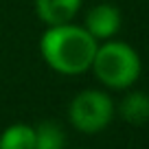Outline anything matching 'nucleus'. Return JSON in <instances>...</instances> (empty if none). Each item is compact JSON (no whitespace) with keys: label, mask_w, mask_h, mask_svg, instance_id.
Returning a JSON list of instances; mask_svg holds the SVG:
<instances>
[{"label":"nucleus","mask_w":149,"mask_h":149,"mask_svg":"<svg viewBox=\"0 0 149 149\" xmlns=\"http://www.w3.org/2000/svg\"><path fill=\"white\" fill-rule=\"evenodd\" d=\"M66 136L53 121H44L35 127V149H64Z\"/></svg>","instance_id":"obj_8"},{"label":"nucleus","mask_w":149,"mask_h":149,"mask_svg":"<svg viewBox=\"0 0 149 149\" xmlns=\"http://www.w3.org/2000/svg\"><path fill=\"white\" fill-rule=\"evenodd\" d=\"M70 123L84 134H97L110 125L114 116V103L101 90H84L72 99L68 110Z\"/></svg>","instance_id":"obj_3"},{"label":"nucleus","mask_w":149,"mask_h":149,"mask_svg":"<svg viewBox=\"0 0 149 149\" xmlns=\"http://www.w3.org/2000/svg\"><path fill=\"white\" fill-rule=\"evenodd\" d=\"M92 72L103 86L112 90H125L134 86L140 77V57L130 44L118 40H107L105 44L97 46L92 59Z\"/></svg>","instance_id":"obj_2"},{"label":"nucleus","mask_w":149,"mask_h":149,"mask_svg":"<svg viewBox=\"0 0 149 149\" xmlns=\"http://www.w3.org/2000/svg\"><path fill=\"white\" fill-rule=\"evenodd\" d=\"M97 40L84 26L68 22L48 26L40 37V53L53 70L61 74H81L92 66Z\"/></svg>","instance_id":"obj_1"},{"label":"nucleus","mask_w":149,"mask_h":149,"mask_svg":"<svg viewBox=\"0 0 149 149\" xmlns=\"http://www.w3.org/2000/svg\"><path fill=\"white\" fill-rule=\"evenodd\" d=\"M0 149H35V127L15 123L0 134Z\"/></svg>","instance_id":"obj_7"},{"label":"nucleus","mask_w":149,"mask_h":149,"mask_svg":"<svg viewBox=\"0 0 149 149\" xmlns=\"http://www.w3.org/2000/svg\"><path fill=\"white\" fill-rule=\"evenodd\" d=\"M118 112L123 121H127L130 125H145L149 121V94L138 92V90L125 94L118 105Z\"/></svg>","instance_id":"obj_6"},{"label":"nucleus","mask_w":149,"mask_h":149,"mask_svg":"<svg viewBox=\"0 0 149 149\" xmlns=\"http://www.w3.org/2000/svg\"><path fill=\"white\" fill-rule=\"evenodd\" d=\"M81 9V0H35L37 18L46 26L68 24Z\"/></svg>","instance_id":"obj_5"},{"label":"nucleus","mask_w":149,"mask_h":149,"mask_svg":"<svg viewBox=\"0 0 149 149\" xmlns=\"http://www.w3.org/2000/svg\"><path fill=\"white\" fill-rule=\"evenodd\" d=\"M84 29L97 42L99 40H112L118 33V29H121V11H118V7L110 5V2L94 5L86 13Z\"/></svg>","instance_id":"obj_4"}]
</instances>
